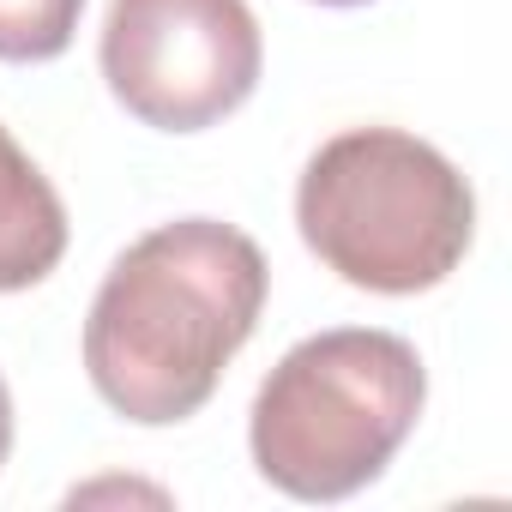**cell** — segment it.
Instances as JSON below:
<instances>
[{
  "mask_svg": "<svg viewBox=\"0 0 512 512\" xmlns=\"http://www.w3.org/2000/svg\"><path fill=\"white\" fill-rule=\"evenodd\" d=\"M67 260V205L31 151L0 127V296L37 290Z\"/></svg>",
  "mask_w": 512,
  "mask_h": 512,
  "instance_id": "obj_5",
  "label": "cell"
},
{
  "mask_svg": "<svg viewBox=\"0 0 512 512\" xmlns=\"http://www.w3.org/2000/svg\"><path fill=\"white\" fill-rule=\"evenodd\" d=\"M314 7H368V0H314Z\"/></svg>",
  "mask_w": 512,
  "mask_h": 512,
  "instance_id": "obj_8",
  "label": "cell"
},
{
  "mask_svg": "<svg viewBox=\"0 0 512 512\" xmlns=\"http://www.w3.org/2000/svg\"><path fill=\"white\" fill-rule=\"evenodd\" d=\"M7 458H13V392L0 380V470H7Z\"/></svg>",
  "mask_w": 512,
  "mask_h": 512,
  "instance_id": "obj_7",
  "label": "cell"
},
{
  "mask_svg": "<svg viewBox=\"0 0 512 512\" xmlns=\"http://www.w3.org/2000/svg\"><path fill=\"white\" fill-rule=\"evenodd\" d=\"M308 253L368 296L440 290L476 241V193L446 151L398 127L326 139L296 181Z\"/></svg>",
  "mask_w": 512,
  "mask_h": 512,
  "instance_id": "obj_2",
  "label": "cell"
},
{
  "mask_svg": "<svg viewBox=\"0 0 512 512\" xmlns=\"http://www.w3.org/2000/svg\"><path fill=\"white\" fill-rule=\"evenodd\" d=\"M428 404V368L410 338L380 326L314 332L260 380L247 446L290 500H350L386 476Z\"/></svg>",
  "mask_w": 512,
  "mask_h": 512,
  "instance_id": "obj_3",
  "label": "cell"
},
{
  "mask_svg": "<svg viewBox=\"0 0 512 512\" xmlns=\"http://www.w3.org/2000/svg\"><path fill=\"white\" fill-rule=\"evenodd\" d=\"M266 290V253L235 223H157L103 272L91 296L85 374L97 398L139 428L199 416L235 350L260 326Z\"/></svg>",
  "mask_w": 512,
  "mask_h": 512,
  "instance_id": "obj_1",
  "label": "cell"
},
{
  "mask_svg": "<svg viewBox=\"0 0 512 512\" xmlns=\"http://www.w3.org/2000/svg\"><path fill=\"white\" fill-rule=\"evenodd\" d=\"M97 61L133 121L205 133L253 97L266 43L247 0H109Z\"/></svg>",
  "mask_w": 512,
  "mask_h": 512,
  "instance_id": "obj_4",
  "label": "cell"
},
{
  "mask_svg": "<svg viewBox=\"0 0 512 512\" xmlns=\"http://www.w3.org/2000/svg\"><path fill=\"white\" fill-rule=\"evenodd\" d=\"M85 0H0V61L43 67L73 49Z\"/></svg>",
  "mask_w": 512,
  "mask_h": 512,
  "instance_id": "obj_6",
  "label": "cell"
}]
</instances>
